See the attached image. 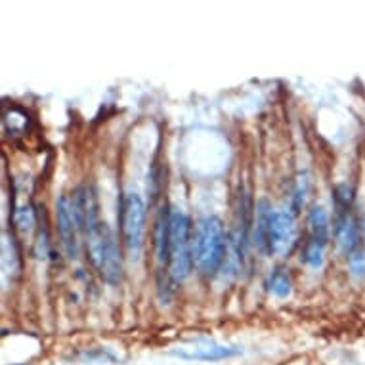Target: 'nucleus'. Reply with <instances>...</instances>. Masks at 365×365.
Wrapping results in <instances>:
<instances>
[{
	"mask_svg": "<svg viewBox=\"0 0 365 365\" xmlns=\"http://www.w3.org/2000/svg\"><path fill=\"white\" fill-rule=\"evenodd\" d=\"M193 226L187 215L178 207H170L168 215V268L174 283H182L193 268L192 257Z\"/></svg>",
	"mask_w": 365,
	"mask_h": 365,
	"instance_id": "nucleus-3",
	"label": "nucleus"
},
{
	"mask_svg": "<svg viewBox=\"0 0 365 365\" xmlns=\"http://www.w3.org/2000/svg\"><path fill=\"white\" fill-rule=\"evenodd\" d=\"M174 354L178 358L190 359V361H220V359L240 356L241 348L216 344V342H195L192 346H182L174 350Z\"/></svg>",
	"mask_w": 365,
	"mask_h": 365,
	"instance_id": "nucleus-7",
	"label": "nucleus"
},
{
	"mask_svg": "<svg viewBox=\"0 0 365 365\" xmlns=\"http://www.w3.org/2000/svg\"><path fill=\"white\" fill-rule=\"evenodd\" d=\"M268 291L277 299H285L291 294V287H293V283H291V276H289L287 269L277 268L274 269L272 274L268 276Z\"/></svg>",
	"mask_w": 365,
	"mask_h": 365,
	"instance_id": "nucleus-9",
	"label": "nucleus"
},
{
	"mask_svg": "<svg viewBox=\"0 0 365 365\" xmlns=\"http://www.w3.org/2000/svg\"><path fill=\"white\" fill-rule=\"evenodd\" d=\"M297 243V224L293 212L285 209L272 210L266 232L264 252L269 257H285Z\"/></svg>",
	"mask_w": 365,
	"mask_h": 365,
	"instance_id": "nucleus-5",
	"label": "nucleus"
},
{
	"mask_svg": "<svg viewBox=\"0 0 365 365\" xmlns=\"http://www.w3.org/2000/svg\"><path fill=\"white\" fill-rule=\"evenodd\" d=\"M227 235L220 218L201 216L193 226L192 257L193 266L203 276H215L226 260Z\"/></svg>",
	"mask_w": 365,
	"mask_h": 365,
	"instance_id": "nucleus-1",
	"label": "nucleus"
},
{
	"mask_svg": "<svg viewBox=\"0 0 365 365\" xmlns=\"http://www.w3.org/2000/svg\"><path fill=\"white\" fill-rule=\"evenodd\" d=\"M348 257V268L356 277H365V237L361 235L358 247Z\"/></svg>",
	"mask_w": 365,
	"mask_h": 365,
	"instance_id": "nucleus-10",
	"label": "nucleus"
},
{
	"mask_svg": "<svg viewBox=\"0 0 365 365\" xmlns=\"http://www.w3.org/2000/svg\"><path fill=\"white\" fill-rule=\"evenodd\" d=\"M56 226H58L61 249L66 251L67 258L75 260L78 257V232H81V227L73 216L71 201L67 195H61L56 201Z\"/></svg>",
	"mask_w": 365,
	"mask_h": 365,
	"instance_id": "nucleus-6",
	"label": "nucleus"
},
{
	"mask_svg": "<svg viewBox=\"0 0 365 365\" xmlns=\"http://www.w3.org/2000/svg\"><path fill=\"white\" fill-rule=\"evenodd\" d=\"M324 252L325 245H319V243H314V241H306L304 252H302V260H304L308 266L312 268H319L324 264Z\"/></svg>",
	"mask_w": 365,
	"mask_h": 365,
	"instance_id": "nucleus-11",
	"label": "nucleus"
},
{
	"mask_svg": "<svg viewBox=\"0 0 365 365\" xmlns=\"http://www.w3.org/2000/svg\"><path fill=\"white\" fill-rule=\"evenodd\" d=\"M331 234L329 215L324 207H312L308 212V241L319 243V245H327Z\"/></svg>",
	"mask_w": 365,
	"mask_h": 365,
	"instance_id": "nucleus-8",
	"label": "nucleus"
},
{
	"mask_svg": "<svg viewBox=\"0 0 365 365\" xmlns=\"http://www.w3.org/2000/svg\"><path fill=\"white\" fill-rule=\"evenodd\" d=\"M120 232L123 243L132 260L140 258L145 235V203L136 192H126L120 201Z\"/></svg>",
	"mask_w": 365,
	"mask_h": 365,
	"instance_id": "nucleus-4",
	"label": "nucleus"
},
{
	"mask_svg": "<svg viewBox=\"0 0 365 365\" xmlns=\"http://www.w3.org/2000/svg\"><path fill=\"white\" fill-rule=\"evenodd\" d=\"M86 251L98 276L109 285H119L123 282V257H120L117 237L108 222L98 220L84 232Z\"/></svg>",
	"mask_w": 365,
	"mask_h": 365,
	"instance_id": "nucleus-2",
	"label": "nucleus"
}]
</instances>
